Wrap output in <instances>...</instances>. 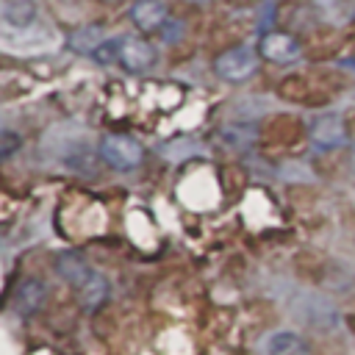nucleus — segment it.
Returning <instances> with one entry per match:
<instances>
[{
  "instance_id": "1",
  "label": "nucleus",
  "mask_w": 355,
  "mask_h": 355,
  "mask_svg": "<svg viewBox=\"0 0 355 355\" xmlns=\"http://www.w3.org/2000/svg\"><path fill=\"white\" fill-rule=\"evenodd\" d=\"M55 269L72 286V291H75V297H78L83 311H97L100 305H105V300L111 294V286L100 272H94L89 263H83L80 255L61 252L55 258Z\"/></svg>"
},
{
  "instance_id": "2",
  "label": "nucleus",
  "mask_w": 355,
  "mask_h": 355,
  "mask_svg": "<svg viewBox=\"0 0 355 355\" xmlns=\"http://www.w3.org/2000/svg\"><path fill=\"white\" fill-rule=\"evenodd\" d=\"M100 158L114 169H133L144 158V147L125 133H108L100 139Z\"/></svg>"
},
{
  "instance_id": "3",
  "label": "nucleus",
  "mask_w": 355,
  "mask_h": 355,
  "mask_svg": "<svg viewBox=\"0 0 355 355\" xmlns=\"http://www.w3.org/2000/svg\"><path fill=\"white\" fill-rule=\"evenodd\" d=\"M255 69H258V53L247 44L230 47L222 55H216V61H214V72L227 83H241V80L252 78Z\"/></svg>"
},
{
  "instance_id": "4",
  "label": "nucleus",
  "mask_w": 355,
  "mask_h": 355,
  "mask_svg": "<svg viewBox=\"0 0 355 355\" xmlns=\"http://www.w3.org/2000/svg\"><path fill=\"white\" fill-rule=\"evenodd\" d=\"M119 64L128 72H147L155 64V50L141 36H122L119 39Z\"/></svg>"
},
{
  "instance_id": "5",
  "label": "nucleus",
  "mask_w": 355,
  "mask_h": 355,
  "mask_svg": "<svg viewBox=\"0 0 355 355\" xmlns=\"http://www.w3.org/2000/svg\"><path fill=\"white\" fill-rule=\"evenodd\" d=\"M130 19L141 33H161L169 22V11L164 0H136L130 6Z\"/></svg>"
},
{
  "instance_id": "6",
  "label": "nucleus",
  "mask_w": 355,
  "mask_h": 355,
  "mask_svg": "<svg viewBox=\"0 0 355 355\" xmlns=\"http://www.w3.org/2000/svg\"><path fill=\"white\" fill-rule=\"evenodd\" d=\"M258 53H261L266 61L286 64V61H294V58L300 55V42H297L291 33L272 31V33H263V36H261V42H258Z\"/></svg>"
},
{
  "instance_id": "7",
  "label": "nucleus",
  "mask_w": 355,
  "mask_h": 355,
  "mask_svg": "<svg viewBox=\"0 0 355 355\" xmlns=\"http://www.w3.org/2000/svg\"><path fill=\"white\" fill-rule=\"evenodd\" d=\"M311 139L319 147H338L347 139V125L338 114H322L311 122Z\"/></svg>"
},
{
  "instance_id": "8",
  "label": "nucleus",
  "mask_w": 355,
  "mask_h": 355,
  "mask_svg": "<svg viewBox=\"0 0 355 355\" xmlns=\"http://www.w3.org/2000/svg\"><path fill=\"white\" fill-rule=\"evenodd\" d=\"M266 355H313V352L302 336L291 330H275L266 338Z\"/></svg>"
},
{
  "instance_id": "9",
  "label": "nucleus",
  "mask_w": 355,
  "mask_h": 355,
  "mask_svg": "<svg viewBox=\"0 0 355 355\" xmlns=\"http://www.w3.org/2000/svg\"><path fill=\"white\" fill-rule=\"evenodd\" d=\"M44 297H47V291H44V286L39 280H22L17 294H14V305H17L19 313H33V311L42 308Z\"/></svg>"
},
{
  "instance_id": "10",
  "label": "nucleus",
  "mask_w": 355,
  "mask_h": 355,
  "mask_svg": "<svg viewBox=\"0 0 355 355\" xmlns=\"http://www.w3.org/2000/svg\"><path fill=\"white\" fill-rule=\"evenodd\" d=\"M0 19L11 28H31L33 19H36V6L31 0H11V3L3 6Z\"/></svg>"
},
{
  "instance_id": "11",
  "label": "nucleus",
  "mask_w": 355,
  "mask_h": 355,
  "mask_svg": "<svg viewBox=\"0 0 355 355\" xmlns=\"http://www.w3.org/2000/svg\"><path fill=\"white\" fill-rule=\"evenodd\" d=\"M100 42H105V36H103V31L100 28H80V31H75L72 36H69V47L72 50H78V53H94L97 47H100Z\"/></svg>"
},
{
  "instance_id": "12",
  "label": "nucleus",
  "mask_w": 355,
  "mask_h": 355,
  "mask_svg": "<svg viewBox=\"0 0 355 355\" xmlns=\"http://www.w3.org/2000/svg\"><path fill=\"white\" fill-rule=\"evenodd\" d=\"M92 58L103 67H111V64H119V39H105L100 42V47L92 53Z\"/></svg>"
},
{
  "instance_id": "13",
  "label": "nucleus",
  "mask_w": 355,
  "mask_h": 355,
  "mask_svg": "<svg viewBox=\"0 0 355 355\" xmlns=\"http://www.w3.org/2000/svg\"><path fill=\"white\" fill-rule=\"evenodd\" d=\"M19 144H22V139H19L14 130H3V128H0V158H6V155H11V153H17V150H19Z\"/></svg>"
},
{
  "instance_id": "14",
  "label": "nucleus",
  "mask_w": 355,
  "mask_h": 355,
  "mask_svg": "<svg viewBox=\"0 0 355 355\" xmlns=\"http://www.w3.org/2000/svg\"><path fill=\"white\" fill-rule=\"evenodd\" d=\"M191 3H205V0H191Z\"/></svg>"
}]
</instances>
